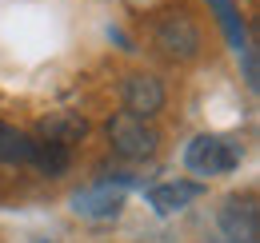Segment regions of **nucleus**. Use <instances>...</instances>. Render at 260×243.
Listing matches in <instances>:
<instances>
[{
	"instance_id": "nucleus-3",
	"label": "nucleus",
	"mask_w": 260,
	"mask_h": 243,
	"mask_svg": "<svg viewBox=\"0 0 260 243\" xmlns=\"http://www.w3.org/2000/svg\"><path fill=\"white\" fill-rule=\"evenodd\" d=\"M152 40L176 64H188L200 56V28H196V20L188 12H164L156 20V28H152Z\"/></svg>"
},
{
	"instance_id": "nucleus-4",
	"label": "nucleus",
	"mask_w": 260,
	"mask_h": 243,
	"mask_svg": "<svg viewBox=\"0 0 260 243\" xmlns=\"http://www.w3.org/2000/svg\"><path fill=\"white\" fill-rule=\"evenodd\" d=\"M164 100H168L164 80H160V76H152V72H132V76H124V84H120V104H124V112L136 116V120H152V116H160Z\"/></svg>"
},
{
	"instance_id": "nucleus-8",
	"label": "nucleus",
	"mask_w": 260,
	"mask_h": 243,
	"mask_svg": "<svg viewBox=\"0 0 260 243\" xmlns=\"http://www.w3.org/2000/svg\"><path fill=\"white\" fill-rule=\"evenodd\" d=\"M200 183L192 180H172V183H156L152 191H148V204H152V212L160 215H172V212H184L192 199H200Z\"/></svg>"
},
{
	"instance_id": "nucleus-10",
	"label": "nucleus",
	"mask_w": 260,
	"mask_h": 243,
	"mask_svg": "<svg viewBox=\"0 0 260 243\" xmlns=\"http://www.w3.org/2000/svg\"><path fill=\"white\" fill-rule=\"evenodd\" d=\"M32 136L12 128V124H0V164H28L32 159Z\"/></svg>"
},
{
	"instance_id": "nucleus-7",
	"label": "nucleus",
	"mask_w": 260,
	"mask_h": 243,
	"mask_svg": "<svg viewBox=\"0 0 260 243\" xmlns=\"http://www.w3.org/2000/svg\"><path fill=\"white\" fill-rule=\"evenodd\" d=\"M88 136V120L80 112H52L36 124V140H48V144H60V148H72Z\"/></svg>"
},
{
	"instance_id": "nucleus-6",
	"label": "nucleus",
	"mask_w": 260,
	"mask_h": 243,
	"mask_svg": "<svg viewBox=\"0 0 260 243\" xmlns=\"http://www.w3.org/2000/svg\"><path fill=\"white\" fill-rule=\"evenodd\" d=\"M124 208V187H112V180H100L72 195V212L84 219H112Z\"/></svg>"
},
{
	"instance_id": "nucleus-9",
	"label": "nucleus",
	"mask_w": 260,
	"mask_h": 243,
	"mask_svg": "<svg viewBox=\"0 0 260 243\" xmlns=\"http://www.w3.org/2000/svg\"><path fill=\"white\" fill-rule=\"evenodd\" d=\"M32 164L40 176H48V180H60L68 172V164H72V148H60V144H48V140H36L32 144Z\"/></svg>"
},
{
	"instance_id": "nucleus-2",
	"label": "nucleus",
	"mask_w": 260,
	"mask_h": 243,
	"mask_svg": "<svg viewBox=\"0 0 260 243\" xmlns=\"http://www.w3.org/2000/svg\"><path fill=\"white\" fill-rule=\"evenodd\" d=\"M108 144L120 159H152L156 148H160V132L152 128L148 120H136L128 112H116L108 120Z\"/></svg>"
},
{
	"instance_id": "nucleus-11",
	"label": "nucleus",
	"mask_w": 260,
	"mask_h": 243,
	"mask_svg": "<svg viewBox=\"0 0 260 243\" xmlns=\"http://www.w3.org/2000/svg\"><path fill=\"white\" fill-rule=\"evenodd\" d=\"M212 4H216V12H220V24H224L228 40H232V48L248 56V44H244V24H240V16H236V8H232V0H212Z\"/></svg>"
},
{
	"instance_id": "nucleus-5",
	"label": "nucleus",
	"mask_w": 260,
	"mask_h": 243,
	"mask_svg": "<svg viewBox=\"0 0 260 243\" xmlns=\"http://www.w3.org/2000/svg\"><path fill=\"white\" fill-rule=\"evenodd\" d=\"M220 231L228 235V243H256L260 235L256 195H228L220 208Z\"/></svg>"
},
{
	"instance_id": "nucleus-1",
	"label": "nucleus",
	"mask_w": 260,
	"mask_h": 243,
	"mask_svg": "<svg viewBox=\"0 0 260 243\" xmlns=\"http://www.w3.org/2000/svg\"><path fill=\"white\" fill-rule=\"evenodd\" d=\"M240 159H244V148H240L232 136H216V132L196 136L192 144H188V152H184L188 172H192V176H204V180H208V176H228V172H236Z\"/></svg>"
}]
</instances>
